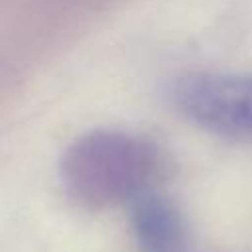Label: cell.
Returning <instances> with one entry per match:
<instances>
[{
    "instance_id": "cell-1",
    "label": "cell",
    "mask_w": 252,
    "mask_h": 252,
    "mask_svg": "<svg viewBox=\"0 0 252 252\" xmlns=\"http://www.w3.org/2000/svg\"><path fill=\"white\" fill-rule=\"evenodd\" d=\"M59 171L69 199L87 209H106L152 191L161 173V154L146 138L94 130L67 148Z\"/></svg>"
},
{
    "instance_id": "cell-3",
    "label": "cell",
    "mask_w": 252,
    "mask_h": 252,
    "mask_svg": "<svg viewBox=\"0 0 252 252\" xmlns=\"http://www.w3.org/2000/svg\"><path fill=\"white\" fill-rule=\"evenodd\" d=\"M132 222L142 252H189V234L177 207L163 195L144 193L132 203Z\"/></svg>"
},
{
    "instance_id": "cell-2",
    "label": "cell",
    "mask_w": 252,
    "mask_h": 252,
    "mask_svg": "<svg viewBox=\"0 0 252 252\" xmlns=\"http://www.w3.org/2000/svg\"><path fill=\"white\" fill-rule=\"evenodd\" d=\"M173 106L193 124L220 138L252 142V75L191 73L171 89Z\"/></svg>"
}]
</instances>
